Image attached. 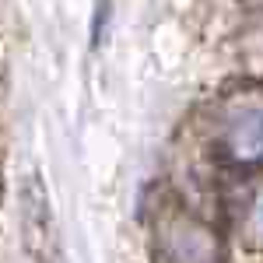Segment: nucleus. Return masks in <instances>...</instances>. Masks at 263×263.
<instances>
[{
	"label": "nucleus",
	"instance_id": "nucleus-1",
	"mask_svg": "<svg viewBox=\"0 0 263 263\" xmlns=\"http://www.w3.org/2000/svg\"><path fill=\"white\" fill-rule=\"evenodd\" d=\"M21 228H25V242L28 249L49 260V246H53V214H49V193L39 182V176H28L21 186Z\"/></svg>",
	"mask_w": 263,
	"mask_h": 263
},
{
	"label": "nucleus",
	"instance_id": "nucleus-2",
	"mask_svg": "<svg viewBox=\"0 0 263 263\" xmlns=\"http://www.w3.org/2000/svg\"><path fill=\"white\" fill-rule=\"evenodd\" d=\"M228 151L242 165H253L263 158V109L242 105L228 123Z\"/></svg>",
	"mask_w": 263,
	"mask_h": 263
},
{
	"label": "nucleus",
	"instance_id": "nucleus-3",
	"mask_svg": "<svg viewBox=\"0 0 263 263\" xmlns=\"http://www.w3.org/2000/svg\"><path fill=\"white\" fill-rule=\"evenodd\" d=\"M249 224H253L256 235H263V190L256 193V200H253V218H249Z\"/></svg>",
	"mask_w": 263,
	"mask_h": 263
}]
</instances>
